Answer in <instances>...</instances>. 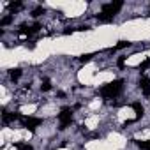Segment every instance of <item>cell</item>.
I'll return each instance as SVG.
<instances>
[{"label":"cell","mask_w":150,"mask_h":150,"mask_svg":"<svg viewBox=\"0 0 150 150\" xmlns=\"http://www.w3.org/2000/svg\"><path fill=\"white\" fill-rule=\"evenodd\" d=\"M122 85H124L122 80H115V81H111V83H106V85L101 88V96H103V97H108V99L117 97V96L120 94V90H122Z\"/></svg>","instance_id":"1"},{"label":"cell","mask_w":150,"mask_h":150,"mask_svg":"<svg viewBox=\"0 0 150 150\" xmlns=\"http://www.w3.org/2000/svg\"><path fill=\"white\" fill-rule=\"evenodd\" d=\"M58 120H60V131L67 129V127L71 125V122H72V113H71V110H69V108H64L62 113L58 115Z\"/></svg>","instance_id":"2"},{"label":"cell","mask_w":150,"mask_h":150,"mask_svg":"<svg viewBox=\"0 0 150 150\" xmlns=\"http://www.w3.org/2000/svg\"><path fill=\"white\" fill-rule=\"evenodd\" d=\"M122 2H113V4H104L103 6V13H106V14H110V16H115L120 9H122Z\"/></svg>","instance_id":"3"},{"label":"cell","mask_w":150,"mask_h":150,"mask_svg":"<svg viewBox=\"0 0 150 150\" xmlns=\"http://www.w3.org/2000/svg\"><path fill=\"white\" fill-rule=\"evenodd\" d=\"M42 124V120L41 118H35V117H25L23 118V125L27 127V129H30V131H34L37 125H41Z\"/></svg>","instance_id":"4"},{"label":"cell","mask_w":150,"mask_h":150,"mask_svg":"<svg viewBox=\"0 0 150 150\" xmlns=\"http://www.w3.org/2000/svg\"><path fill=\"white\" fill-rule=\"evenodd\" d=\"M139 88L143 90L145 96H150V80L148 78H141L139 80Z\"/></svg>","instance_id":"5"},{"label":"cell","mask_w":150,"mask_h":150,"mask_svg":"<svg viewBox=\"0 0 150 150\" xmlns=\"http://www.w3.org/2000/svg\"><path fill=\"white\" fill-rule=\"evenodd\" d=\"M2 118H4V122L7 124V122H11V120H18V118H20V113H7V111L4 110Z\"/></svg>","instance_id":"6"},{"label":"cell","mask_w":150,"mask_h":150,"mask_svg":"<svg viewBox=\"0 0 150 150\" xmlns=\"http://www.w3.org/2000/svg\"><path fill=\"white\" fill-rule=\"evenodd\" d=\"M132 110L136 111V120H138V118H141V117H143V113H145V110H143V106H141L139 103H134V104H132Z\"/></svg>","instance_id":"7"},{"label":"cell","mask_w":150,"mask_h":150,"mask_svg":"<svg viewBox=\"0 0 150 150\" xmlns=\"http://www.w3.org/2000/svg\"><path fill=\"white\" fill-rule=\"evenodd\" d=\"M97 20H99L101 23H110V21H113V16H110V14H106V13H101V14H97Z\"/></svg>","instance_id":"8"},{"label":"cell","mask_w":150,"mask_h":150,"mask_svg":"<svg viewBox=\"0 0 150 150\" xmlns=\"http://www.w3.org/2000/svg\"><path fill=\"white\" fill-rule=\"evenodd\" d=\"M129 46H131V42H129V41H120V42H118L115 48H111L110 51L113 53V51H117V50H124V48H129Z\"/></svg>","instance_id":"9"},{"label":"cell","mask_w":150,"mask_h":150,"mask_svg":"<svg viewBox=\"0 0 150 150\" xmlns=\"http://www.w3.org/2000/svg\"><path fill=\"white\" fill-rule=\"evenodd\" d=\"M20 76H21V69H13V71H11V80H13V81H18Z\"/></svg>","instance_id":"10"},{"label":"cell","mask_w":150,"mask_h":150,"mask_svg":"<svg viewBox=\"0 0 150 150\" xmlns=\"http://www.w3.org/2000/svg\"><path fill=\"white\" fill-rule=\"evenodd\" d=\"M148 67H150V58H146V60H143V62H141V64L138 65V69H139L141 72H143V71H146Z\"/></svg>","instance_id":"11"},{"label":"cell","mask_w":150,"mask_h":150,"mask_svg":"<svg viewBox=\"0 0 150 150\" xmlns=\"http://www.w3.org/2000/svg\"><path fill=\"white\" fill-rule=\"evenodd\" d=\"M136 145L141 150H150V141H136Z\"/></svg>","instance_id":"12"},{"label":"cell","mask_w":150,"mask_h":150,"mask_svg":"<svg viewBox=\"0 0 150 150\" xmlns=\"http://www.w3.org/2000/svg\"><path fill=\"white\" fill-rule=\"evenodd\" d=\"M41 14H44V9H42V7H35V9L32 11V16H34V18H37V16H41Z\"/></svg>","instance_id":"13"},{"label":"cell","mask_w":150,"mask_h":150,"mask_svg":"<svg viewBox=\"0 0 150 150\" xmlns=\"http://www.w3.org/2000/svg\"><path fill=\"white\" fill-rule=\"evenodd\" d=\"M50 88H51V83H50L48 80H44V81H42V85H41V90H42V92H48Z\"/></svg>","instance_id":"14"},{"label":"cell","mask_w":150,"mask_h":150,"mask_svg":"<svg viewBox=\"0 0 150 150\" xmlns=\"http://www.w3.org/2000/svg\"><path fill=\"white\" fill-rule=\"evenodd\" d=\"M16 148L18 150H34L30 145H23V143H16Z\"/></svg>","instance_id":"15"},{"label":"cell","mask_w":150,"mask_h":150,"mask_svg":"<svg viewBox=\"0 0 150 150\" xmlns=\"http://www.w3.org/2000/svg\"><path fill=\"white\" fill-rule=\"evenodd\" d=\"M11 21H13V16H6L2 21H0V25H2V27H6V25H9Z\"/></svg>","instance_id":"16"},{"label":"cell","mask_w":150,"mask_h":150,"mask_svg":"<svg viewBox=\"0 0 150 150\" xmlns=\"http://www.w3.org/2000/svg\"><path fill=\"white\" fill-rule=\"evenodd\" d=\"M20 7H21V4H20V2H16V4H14V2H13V4H9V11H18Z\"/></svg>","instance_id":"17"},{"label":"cell","mask_w":150,"mask_h":150,"mask_svg":"<svg viewBox=\"0 0 150 150\" xmlns=\"http://www.w3.org/2000/svg\"><path fill=\"white\" fill-rule=\"evenodd\" d=\"M92 57H94V55H81V57H80V60H81L83 64H87V62H90V58H92Z\"/></svg>","instance_id":"18"},{"label":"cell","mask_w":150,"mask_h":150,"mask_svg":"<svg viewBox=\"0 0 150 150\" xmlns=\"http://www.w3.org/2000/svg\"><path fill=\"white\" fill-rule=\"evenodd\" d=\"M125 65V57H120L118 58V67H124Z\"/></svg>","instance_id":"19"},{"label":"cell","mask_w":150,"mask_h":150,"mask_svg":"<svg viewBox=\"0 0 150 150\" xmlns=\"http://www.w3.org/2000/svg\"><path fill=\"white\" fill-rule=\"evenodd\" d=\"M80 32H85V30H90V27H78Z\"/></svg>","instance_id":"20"}]
</instances>
